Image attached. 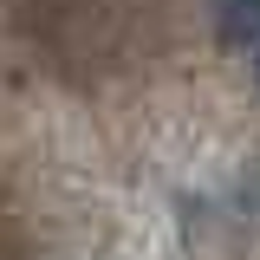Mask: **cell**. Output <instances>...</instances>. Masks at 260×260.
I'll return each instance as SVG.
<instances>
[{
	"label": "cell",
	"mask_w": 260,
	"mask_h": 260,
	"mask_svg": "<svg viewBox=\"0 0 260 260\" xmlns=\"http://www.w3.org/2000/svg\"><path fill=\"white\" fill-rule=\"evenodd\" d=\"M215 32L228 46H254L260 39V0H215Z\"/></svg>",
	"instance_id": "1"
}]
</instances>
